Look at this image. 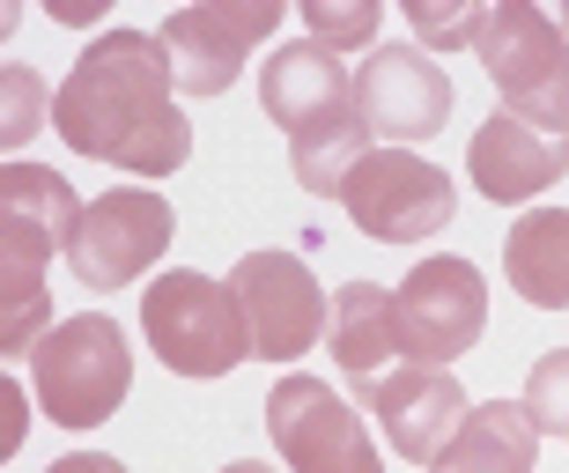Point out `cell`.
<instances>
[{
  "instance_id": "obj_3",
  "label": "cell",
  "mask_w": 569,
  "mask_h": 473,
  "mask_svg": "<svg viewBox=\"0 0 569 473\" xmlns=\"http://www.w3.org/2000/svg\"><path fill=\"white\" fill-rule=\"evenodd\" d=\"M473 52L510 119L569 141V38L555 30V16H540L532 0H496Z\"/></svg>"
},
{
  "instance_id": "obj_23",
  "label": "cell",
  "mask_w": 569,
  "mask_h": 473,
  "mask_svg": "<svg viewBox=\"0 0 569 473\" xmlns=\"http://www.w3.org/2000/svg\"><path fill=\"white\" fill-rule=\"evenodd\" d=\"M44 104H52V97H44L38 74H30V67H8V119H0V141L22 149V141L44 127Z\"/></svg>"
},
{
  "instance_id": "obj_14",
  "label": "cell",
  "mask_w": 569,
  "mask_h": 473,
  "mask_svg": "<svg viewBox=\"0 0 569 473\" xmlns=\"http://www.w3.org/2000/svg\"><path fill=\"white\" fill-rule=\"evenodd\" d=\"M259 104H267V119L281 133H296V127H311L318 111L356 104V82H348L340 52H326L318 38H296V44H274V60L259 67Z\"/></svg>"
},
{
  "instance_id": "obj_9",
  "label": "cell",
  "mask_w": 569,
  "mask_h": 473,
  "mask_svg": "<svg viewBox=\"0 0 569 473\" xmlns=\"http://www.w3.org/2000/svg\"><path fill=\"white\" fill-rule=\"evenodd\" d=\"M392 325H400L407 363H451L488 333V281L473 259H422L392 289Z\"/></svg>"
},
{
  "instance_id": "obj_27",
  "label": "cell",
  "mask_w": 569,
  "mask_h": 473,
  "mask_svg": "<svg viewBox=\"0 0 569 473\" xmlns=\"http://www.w3.org/2000/svg\"><path fill=\"white\" fill-rule=\"evenodd\" d=\"M555 30H562V38H569V8H562V16H555Z\"/></svg>"
},
{
  "instance_id": "obj_13",
  "label": "cell",
  "mask_w": 569,
  "mask_h": 473,
  "mask_svg": "<svg viewBox=\"0 0 569 473\" xmlns=\"http://www.w3.org/2000/svg\"><path fill=\"white\" fill-rule=\"evenodd\" d=\"M562 171H569V141L526 127V119H510V111L481 119L473 149H466V178H473V185H481V200H496V208L548 193Z\"/></svg>"
},
{
  "instance_id": "obj_11",
  "label": "cell",
  "mask_w": 569,
  "mask_h": 473,
  "mask_svg": "<svg viewBox=\"0 0 569 473\" xmlns=\"http://www.w3.org/2000/svg\"><path fill=\"white\" fill-rule=\"evenodd\" d=\"M348 392L362 400V414H378L385 436H392V452L415 459V466H437V452L459 436L466 414H473L466 385L443 363H400V370L362 378V385H348Z\"/></svg>"
},
{
  "instance_id": "obj_1",
  "label": "cell",
  "mask_w": 569,
  "mask_h": 473,
  "mask_svg": "<svg viewBox=\"0 0 569 473\" xmlns=\"http://www.w3.org/2000/svg\"><path fill=\"white\" fill-rule=\"evenodd\" d=\"M170 52L156 30H104L52 97V127L74 155L119 163L133 178H170L192 163V119L170 104Z\"/></svg>"
},
{
  "instance_id": "obj_18",
  "label": "cell",
  "mask_w": 569,
  "mask_h": 473,
  "mask_svg": "<svg viewBox=\"0 0 569 473\" xmlns=\"http://www.w3.org/2000/svg\"><path fill=\"white\" fill-rule=\"evenodd\" d=\"M370 155V127H362V111L356 104H333V111H318L311 127H296L289 133V171L303 193H340L348 178H356V163Z\"/></svg>"
},
{
  "instance_id": "obj_17",
  "label": "cell",
  "mask_w": 569,
  "mask_h": 473,
  "mask_svg": "<svg viewBox=\"0 0 569 473\" xmlns=\"http://www.w3.org/2000/svg\"><path fill=\"white\" fill-rule=\"evenodd\" d=\"M503 274L532 311H569V208H532L503 236Z\"/></svg>"
},
{
  "instance_id": "obj_19",
  "label": "cell",
  "mask_w": 569,
  "mask_h": 473,
  "mask_svg": "<svg viewBox=\"0 0 569 473\" xmlns=\"http://www.w3.org/2000/svg\"><path fill=\"white\" fill-rule=\"evenodd\" d=\"M0 222H22V230L52 236V244H74V222H82V200L60 171L44 163H8L0 171Z\"/></svg>"
},
{
  "instance_id": "obj_12",
  "label": "cell",
  "mask_w": 569,
  "mask_h": 473,
  "mask_svg": "<svg viewBox=\"0 0 569 473\" xmlns=\"http://www.w3.org/2000/svg\"><path fill=\"white\" fill-rule=\"evenodd\" d=\"M356 111H362V127L385 133L392 149L429 141V133L451 127V74L429 60L422 44H378L356 74Z\"/></svg>"
},
{
  "instance_id": "obj_24",
  "label": "cell",
  "mask_w": 569,
  "mask_h": 473,
  "mask_svg": "<svg viewBox=\"0 0 569 473\" xmlns=\"http://www.w3.org/2000/svg\"><path fill=\"white\" fill-rule=\"evenodd\" d=\"M44 473H127L119 459H104V452H67V459H52Z\"/></svg>"
},
{
  "instance_id": "obj_16",
  "label": "cell",
  "mask_w": 569,
  "mask_h": 473,
  "mask_svg": "<svg viewBox=\"0 0 569 473\" xmlns=\"http://www.w3.org/2000/svg\"><path fill=\"white\" fill-rule=\"evenodd\" d=\"M532 459H540V430L526 400H488L459 422V436L437 452L429 473H532Z\"/></svg>"
},
{
  "instance_id": "obj_21",
  "label": "cell",
  "mask_w": 569,
  "mask_h": 473,
  "mask_svg": "<svg viewBox=\"0 0 569 473\" xmlns=\"http://www.w3.org/2000/svg\"><path fill=\"white\" fill-rule=\"evenodd\" d=\"M303 22H311V38L326 52H362L385 16H378V0H303Z\"/></svg>"
},
{
  "instance_id": "obj_22",
  "label": "cell",
  "mask_w": 569,
  "mask_h": 473,
  "mask_svg": "<svg viewBox=\"0 0 569 473\" xmlns=\"http://www.w3.org/2000/svg\"><path fill=\"white\" fill-rule=\"evenodd\" d=\"M526 414L540 436H569V348H548L526 378Z\"/></svg>"
},
{
  "instance_id": "obj_20",
  "label": "cell",
  "mask_w": 569,
  "mask_h": 473,
  "mask_svg": "<svg viewBox=\"0 0 569 473\" xmlns=\"http://www.w3.org/2000/svg\"><path fill=\"white\" fill-rule=\"evenodd\" d=\"M488 8L481 0H407V30L422 52H459V44H481Z\"/></svg>"
},
{
  "instance_id": "obj_6",
  "label": "cell",
  "mask_w": 569,
  "mask_h": 473,
  "mask_svg": "<svg viewBox=\"0 0 569 473\" xmlns=\"http://www.w3.org/2000/svg\"><path fill=\"white\" fill-rule=\"evenodd\" d=\"M340 208L356 215V230L370 244H422V236H437L451 222L459 193H451V178L437 163H422V155L370 149L356 163V178L340 185Z\"/></svg>"
},
{
  "instance_id": "obj_26",
  "label": "cell",
  "mask_w": 569,
  "mask_h": 473,
  "mask_svg": "<svg viewBox=\"0 0 569 473\" xmlns=\"http://www.w3.org/2000/svg\"><path fill=\"white\" fill-rule=\"evenodd\" d=\"M222 473H274V466H259V459H237V466H222Z\"/></svg>"
},
{
  "instance_id": "obj_25",
  "label": "cell",
  "mask_w": 569,
  "mask_h": 473,
  "mask_svg": "<svg viewBox=\"0 0 569 473\" xmlns=\"http://www.w3.org/2000/svg\"><path fill=\"white\" fill-rule=\"evenodd\" d=\"M104 8H89V0H52V22H97Z\"/></svg>"
},
{
  "instance_id": "obj_15",
  "label": "cell",
  "mask_w": 569,
  "mask_h": 473,
  "mask_svg": "<svg viewBox=\"0 0 569 473\" xmlns=\"http://www.w3.org/2000/svg\"><path fill=\"white\" fill-rule=\"evenodd\" d=\"M333 363L348 385H362V378H385V370L407 363L400 348V325H392V289H378V281H348L333 296Z\"/></svg>"
},
{
  "instance_id": "obj_4",
  "label": "cell",
  "mask_w": 569,
  "mask_h": 473,
  "mask_svg": "<svg viewBox=\"0 0 569 473\" xmlns=\"http://www.w3.org/2000/svg\"><path fill=\"white\" fill-rule=\"evenodd\" d=\"M30 370H38V407L60 430H97V422H111V414L127 407V392H133L127 333L104 311H82V319L52 325L30 348Z\"/></svg>"
},
{
  "instance_id": "obj_5",
  "label": "cell",
  "mask_w": 569,
  "mask_h": 473,
  "mask_svg": "<svg viewBox=\"0 0 569 473\" xmlns=\"http://www.w3.org/2000/svg\"><path fill=\"white\" fill-rule=\"evenodd\" d=\"M170 230H178V222H170L163 193H148V185H111V193H97L82 208L74 244H67V266H74L82 289L119 296V289H133V281L170 252Z\"/></svg>"
},
{
  "instance_id": "obj_7",
  "label": "cell",
  "mask_w": 569,
  "mask_h": 473,
  "mask_svg": "<svg viewBox=\"0 0 569 473\" xmlns=\"http://www.w3.org/2000/svg\"><path fill=\"white\" fill-rule=\"evenodd\" d=\"M267 430L289 473H385V459L362 436V414L311 370H296L267 392Z\"/></svg>"
},
{
  "instance_id": "obj_2",
  "label": "cell",
  "mask_w": 569,
  "mask_h": 473,
  "mask_svg": "<svg viewBox=\"0 0 569 473\" xmlns=\"http://www.w3.org/2000/svg\"><path fill=\"white\" fill-rule=\"evenodd\" d=\"M141 325L156 363L178 378H230L252 355V325L237 311V289L214 274H156L141 296Z\"/></svg>"
},
{
  "instance_id": "obj_8",
  "label": "cell",
  "mask_w": 569,
  "mask_h": 473,
  "mask_svg": "<svg viewBox=\"0 0 569 473\" xmlns=\"http://www.w3.org/2000/svg\"><path fill=\"white\" fill-rule=\"evenodd\" d=\"M281 30V0H200V8H170L163 16V52L186 97H222L244 74L259 38Z\"/></svg>"
},
{
  "instance_id": "obj_10",
  "label": "cell",
  "mask_w": 569,
  "mask_h": 473,
  "mask_svg": "<svg viewBox=\"0 0 569 473\" xmlns=\"http://www.w3.org/2000/svg\"><path fill=\"white\" fill-rule=\"evenodd\" d=\"M237 311L252 325V355L267 363H296V355H311L318 333H326V289L311 281V266L296 252H244L237 259Z\"/></svg>"
}]
</instances>
